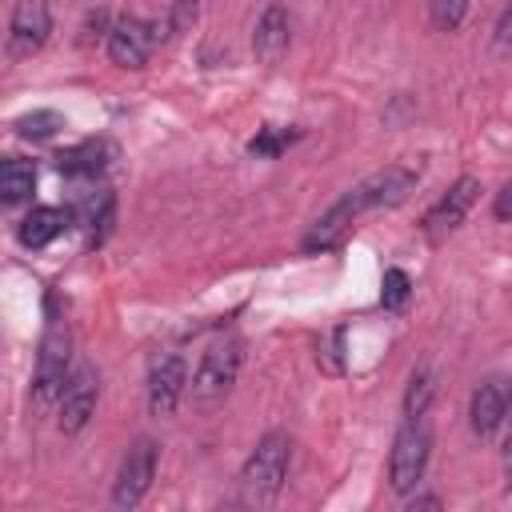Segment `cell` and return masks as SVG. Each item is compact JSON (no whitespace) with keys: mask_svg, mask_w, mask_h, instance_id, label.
Wrapping results in <instances>:
<instances>
[{"mask_svg":"<svg viewBox=\"0 0 512 512\" xmlns=\"http://www.w3.org/2000/svg\"><path fill=\"white\" fill-rule=\"evenodd\" d=\"M240 364H244V340L240 336H216L204 348L200 364H196V376H192V408L216 412L228 400V392H232V384L240 376Z\"/></svg>","mask_w":512,"mask_h":512,"instance_id":"obj_1","label":"cell"},{"mask_svg":"<svg viewBox=\"0 0 512 512\" xmlns=\"http://www.w3.org/2000/svg\"><path fill=\"white\" fill-rule=\"evenodd\" d=\"M292 464V440L288 432H268L252 448V456L240 468V500L244 504H272L288 480Z\"/></svg>","mask_w":512,"mask_h":512,"instance_id":"obj_2","label":"cell"},{"mask_svg":"<svg viewBox=\"0 0 512 512\" xmlns=\"http://www.w3.org/2000/svg\"><path fill=\"white\" fill-rule=\"evenodd\" d=\"M68 364H72V336L68 324L52 320L40 336V352H36V372H32V392L36 404H52L60 400L64 384H68Z\"/></svg>","mask_w":512,"mask_h":512,"instance_id":"obj_3","label":"cell"},{"mask_svg":"<svg viewBox=\"0 0 512 512\" xmlns=\"http://www.w3.org/2000/svg\"><path fill=\"white\" fill-rule=\"evenodd\" d=\"M428 456H432V436H428V428H424L420 420H408V424L396 432V440H392V460H388V480H392V488H396L400 496L412 492V488L424 480Z\"/></svg>","mask_w":512,"mask_h":512,"instance_id":"obj_4","label":"cell"},{"mask_svg":"<svg viewBox=\"0 0 512 512\" xmlns=\"http://www.w3.org/2000/svg\"><path fill=\"white\" fill-rule=\"evenodd\" d=\"M156 460H160V444L148 440V436H140L124 452V460L116 468V480H112V504L116 508H136L148 496L152 476H156Z\"/></svg>","mask_w":512,"mask_h":512,"instance_id":"obj_5","label":"cell"},{"mask_svg":"<svg viewBox=\"0 0 512 512\" xmlns=\"http://www.w3.org/2000/svg\"><path fill=\"white\" fill-rule=\"evenodd\" d=\"M164 36H168V24H160V20H140V16H124V20H116L112 32H108V56H112V64H120V68H144L148 56H152V48H156Z\"/></svg>","mask_w":512,"mask_h":512,"instance_id":"obj_6","label":"cell"},{"mask_svg":"<svg viewBox=\"0 0 512 512\" xmlns=\"http://www.w3.org/2000/svg\"><path fill=\"white\" fill-rule=\"evenodd\" d=\"M476 196H480V180L476 176H460L428 212H424V236L432 240V244H440L444 236H452L460 224H464V216H468V208L476 204Z\"/></svg>","mask_w":512,"mask_h":512,"instance_id":"obj_7","label":"cell"},{"mask_svg":"<svg viewBox=\"0 0 512 512\" xmlns=\"http://www.w3.org/2000/svg\"><path fill=\"white\" fill-rule=\"evenodd\" d=\"M420 172L416 168H404V164H388L380 172H372L364 184L352 188V200L360 204V212H372V208H396L408 200V192L416 188Z\"/></svg>","mask_w":512,"mask_h":512,"instance_id":"obj_8","label":"cell"},{"mask_svg":"<svg viewBox=\"0 0 512 512\" xmlns=\"http://www.w3.org/2000/svg\"><path fill=\"white\" fill-rule=\"evenodd\" d=\"M52 32V12H48V0H16L12 8V24H8V52L20 60V56H32L36 48H44Z\"/></svg>","mask_w":512,"mask_h":512,"instance_id":"obj_9","label":"cell"},{"mask_svg":"<svg viewBox=\"0 0 512 512\" xmlns=\"http://www.w3.org/2000/svg\"><path fill=\"white\" fill-rule=\"evenodd\" d=\"M96 396H100V380H96L92 368H80V372L68 376V384H64V392H60V404H56V412H60L56 424H60L64 436L80 432V428L92 420V412H96Z\"/></svg>","mask_w":512,"mask_h":512,"instance_id":"obj_10","label":"cell"},{"mask_svg":"<svg viewBox=\"0 0 512 512\" xmlns=\"http://www.w3.org/2000/svg\"><path fill=\"white\" fill-rule=\"evenodd\" d=\"M184 388H188V368H184V356L168 352L152 364L148 372V412L152 416H172L176 404L184 400Z\"/></svg>","mask_w":512,"mask_h":512,"instance_id":"obj_11","label":"cell"},{"mask_svg":"<svg viewBox=\"0 0 512 512\" xmlns=\"http://www.w3.org/2000/svg\"><path fill=\"white\" fill-rule=\"evenodd\" d=\"M356 220H360V204L352 200V192H344V196L304 232L300 248H304V252H328V248H336V244L356 228Z\"/></svg>","mask_w":512,"mask_h":512,"instance_id":"obj_12","label":"cell"},{"mask_svg":"<svg viewBox=\"0 0 512 512\" xmlns=\"http://www.w3.org/2000/svg\"><path fill=\"white\" fill-rule=\"evenodd\" d=\"M292 44V16L284 4H268L264 16L256 20V32H252V52L260 64H280L284 52Z\"/></svg>","mask_w":512,"mask_h":512,"instance_id":"obj_13","label":"cell"},{"mask_svg":"<svg viewBox=\"0 0 512 512\" xmlns=\"http://www.w3.org/2000/svg\"><path fill=\"white\" fill-rule=\"evenodd\" d=\"M504 412H508V384H504L500 376H492V380H484V384L472 392L468 424H472V432L484 440V436H492V432L504 424Z\"/></svg>","mask_w":512,"mask_h":512,"instance_id":"obj_14","label":"cell"},{"mask_svg":"<svg viewBox=\"0 0 512 512\" xmlns=\"http://www.w3.org/2000/svg\"><path fill=\"white\" fill-rule=\"evenodd\" d=\"M68 220H72V212H68V208H52V204L32 208V212L20 220L16 240H20L24 248H44V244H52V240L68 228Z\"/></svg>","mask_w":512,"mask_h":512,"instance_id":"obj_15","label":"cell"},{"mask_svg":"<svg viewBox=\"0 0 512 512\" xmlns=\"http://www.w3.org/2000/svg\"><path fill=\"white\" fill-rule=\"evenodd\" d=\"M104 164H108V144H104V140H84V144L64 148V152L56 156V168H60L64 176H96Z\"/></svg>","mask_w":512,"mask_h":512,"instance_id":"obj_16","label":"cell"},{"mask_svg":"<svg viewBox=\"0 0 512 512\" xmlns=\"http://www.w3.org/2000/svg\"><path fill=\"white\" fill-rule=\"evenodd\" d=\"M36 192V164L32 160H20V156H8L0 164V200L4 204H20Z\"/></svg>","mask_w":512,"mask_h":512,"instance_id":"obj_17","label":"cell"},{"mask_svg":"<svg viewBox=\"0 0 512 512\" xmlns=\"http://www.w3.org/2000/svg\"><path fill=\"white\" fill-rule=\"evenodd\" d=\"M300 140V128H276V124H268V128H260L252 140H248V152L252 156H260V160H272V156H280L288 144H296Z\"/></svg>","mask_w":512,"mask_h":512,"instance_id":"obj_18","label":"cell"},{"mask_svg":"<svg viewBox=\"0 0 512 512\" xmlns=\"http://www.w3.org/2000/svg\"><path fill=\"white\" fill-rule=\"evenodd\" d=\"M60 128H64V116L52 112V108H36V112H24V116L16 120V132H20L24 140H48V136H56Z\"/></svg>","mask_w":512,"mask_h":512,"instance_id":"obj_19","label":"cell"},{"mask_svg":"<svg viewBox=\"0 0 512 512\" xmlns=\"http://www.w3.org/2000/svg\"><path fill=\"white\" fill-rule=\"evenodd\" d=\"M428 400H432V376L424 368H416L412 380H408V392H404V416L420 420L428 412Z\"/></svg>","mask_w":512,"mask_h":512,"instance_id":"obj_20","label":"cell"},{"mask_svg":"<svg viewBox=\"0 0 512 512\" xmlns=\"http://www.w3.org/2000/svg\"><path fill=\"white\" fill-rule=\"evenodd\" d=\"M412 296V280L404 268H384V280H380V304L384 308H404Z\"/></svg>","mask_w":512,"mask_h":512,"instance_id":"obj_21","label":"cell"},{"mask_svg":"<svg viewBox=\"0 0 512 512\" xmlns=\"http://www.w3.org/2000/svg\"><path fill=\"white\" fill-rule=\"evenodd\" d=\"M112 220H116V196H112V192H100L96 204H92V216H88V224H92V244H104Z\"/></svg>","mask_w":512,"mask_h":512,"instance_id":"obj_22","label":"cell"},{"mask_svg":"<svg viewBox=\"0 0 512 512\" xmlns=\"http://www.w3.org/2000/svg\"><path fill=\"white\" fill-rule=\"evenodd\" d=\"M428 8H432V24L440 32H452V28H460V20L468 12V0H432Z\"/></svg>","mask_w":512,"mask_h":512,"instance_id":"obj_23","label":"cell"},{"mask_svg":"<svg viewBox=\"0 0 512 512\" xmlns=\"http://www.w3.org/2000/svg\"><path fill=\"white\" fill-rule=\"evenodd\" d=\"M492 48L504 56V52H512V4L504 8V16H500V24H496V36H492Z\"/></svg>","mask_w":512,"mask_h":512,"instance_id":"obj_24","label":"cell"},{"mask_svg":"<svg viewBox=\"0 0 512 512\" xmlns=\"http://www.w3.org/2000/svg\"><path fill=\"white\" fill-rule=\"evenodd\" d=\"M492 216H496V220H512V184H504V188L496 192V200H492Z\"/></svg>","mask_w":512,"mask_h":512,"instance_id":"obj_25","label":"cell"},{"mask_svg":"<svg viewBox=\"0 0 512 512\" xmlns=\"http://www.w3.org/2000/svg\"><path fill=\"white\" fill-rule=\"evenodd\" d=\"M408 508H440V496H412Z\"/></svg>","mask_w":512,"mask_h":512,"instance_id":"obj_26","label":"cell"},{"mask_svg":"<svg viewBox=\"0 0 512 512\" xmlns=\"http://www.w3.org/2000/svg\"><path fill=\"white\" fill-rule=\"evenodd\" d=\"M504 424H508V436H504V448L512 452V400H508V412H504Z\"/></svg>","mask_w":512,"mask_h":512,"instance_id":"obj_27","label":"cell"}]
</instances>
